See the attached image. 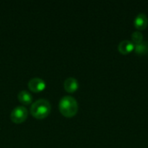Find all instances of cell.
<instances>
[{
	"mask_svg": "<svg viewBox=\"0 0 148 148\" xmlns=\"http://www.w3.org/2000/svg\"><path fill=\"white\" fill-rule=\"evenodd\" d=\"M59 109L61 113L66 117L74 116L78 111L77 101L70 95H65L62 97L59 102Z\"/></svg>",
	"mask_w": 148,
	"mask_h": 148,
	"instance_id": "6da1fadb",
	"label": "cell"
},
{
	"mask_svg": "<svg viewBox=\"0 0 148 148\" xmlns=\"http://www.w3.org/2000/svg\"><path fill=\"white\" fill-rule=\"evenodd\" d=\"M51 110V105L45 99H39L33 102L30 107L31 114L37 119H43L49 115Z\"/></svg>",
	"mask_w": 148,
	"mask_h": 148,
	"instance_id": "7a4b0ae2",
	"label": "cell"
},
{
	"mask_svg": "<svg viewBox=\"0 0 148 148\" xmlns=\"http://www.w3.org/2000/svg\"><path fill=\"white\" fill-rule=\"evenodd\" d=\"M28 115V110L23 106H17L11 111L10 118L15 123H21L24 121Z\"/></svg>",
	"mask_w": 148,
	"mask_h": 148,
	"instance_id": "3957f363",
	"label": "cell"
},
{
	"mask_svg": "<svg viewBox=\"0 0 148 148\" xmlns=\"http://www.w3.org/2000/svg\"><path fill=\"white\" fill-rule=\"evenodd\" d=\"M28 87H29V90H31L33 92H41L46 88V82L42 78L34 77L29 81Z\"/></svg>",
	"mask_w": 148,
	"mask_h": 148,
	"instance_id": "277c9868",
	"label": "cell"
},
{
	"mask_svg": "<svg viewBox=\"0 0 148 148\" xmlns=\"http://www.w3.org/2000/svg\"><path fill=\"white\" fill-rule=\"evenodd\" d=\"M148 24V19L147 15L145 13H139L135 19H134V26L138 29H144L147 28Z\"/></svg>",
	"mask_w": 148,
	"mask_h": 148,
	"instance_id": "5b68a950",
	"label": "cell"
},
{
	"mask_svg": "<svg viewBox=\"0 0 148 148\" xmlns=\"http://www.w3.org/2000/svg\"><path fill=\"white\" fill-rule=\"evenodd\" d=\"M118 49L119 51L123 54V55H127L128 53H130L132 50L134 49V44L132 41L129 40H123L121 41L119 45H118Z\"/></svg>",
	"mask_w": 148,
	"mask_h": 148,
	"instance_id": "8992f818",
	"label": "cell"
},
{
	"mask_svg": "<svg viewBox=\"0 0 148 148\" xmlns=\"http://www.w3.org/2000/svg\"><path fill=\"white\" fill-rule=\"evenodd\" d=\"M63 86H64V88H65L66 91L72 93V92H75V90H77V88L79 87V84H78V81L75 78L68 77L64 81Z\"/></svg>",
	"mask_w": 148,
	"mask_h": 148,
	"instance_id": "52a82bcc",
	"label": "cell"
},
{
	"mask_svg": "<svg viewBox=\"0 0 148 148\" xmlns=\"http://www.w3.org/2000/svg\"><path fill=\"white\" fill-rule=\"evenodd\" d=\"M18 100L21 103L28 105L32 102V95L27 90H22L18 93Z\"/></svg>",
	"mask_w": 148,
	"mask_h": 148,
	"instance_id": "ba28073f",
	"label": "cell"
},
{
	"mask_svg": "<svg viewBox=\"0 0 148 148\" xmlns=\"http://www.w3.org/2000/svg\"><path fill=\"white\" fill-rule=\"evenodd\" d=\"M134 50L138 55L148 54V41H142L138 44H134Z\"/></svg>",
	"mask_w": 148,
	"mask_h": 148,
	"instance_id": "9c48e42d",
	"label": "cell"
},
{
	"mask_svg": "<svg viewBox=\"0 0 148 148\" xmlns=\"http://www.w3.org/2000/svg\"><path fill=\"white\" fill-rule=\"evenodd\" d=\"M143 41V35L140 31H134L132 35V42L134 44H138Z\"/></svg>",
	"mask_w": 148,
	"mask_h": 148,
	"instance_id": "30bf717a",
	"label": "cell"
}]
</instances>
